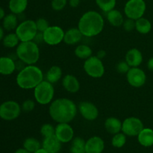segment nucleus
I'll use <instances>...</instances> for the list:
<instances>
[{
  "instance_id": "f257e3e1",
  "label": "nucleus",
  "mask_w": 153,
  "mask_h": 153,
  "mask_svg": "<svg viewBox=\"0 0 153 153\" xmlns=\"http://www.w3.org/2000/svg\"><path fill=\"white\" fill-rule=\"evenodd\" d=\"M78 106L68 98H59L53 100L49 107V114L52 120L57 123H70L77 115Z\"/></svg>"
},
{
  "instance_id": "f03ea898",
  "label": "nucleus",
  "mask_w": 153,
  "mask_h": 153,
  "mask_svg": "<svg viewBox=\"0 0 153 153\" xmlns=\"http://www.w3.org/2000/svg\"><path fill=\"white\" fill-rule=\"evenodd\" d=\"M105 27V19L99 12L88 10L82 15L78 22V28L82 35L94 37L101 34Z\"/></svg>"
},
{
  "instance_id": "7ed1b4c3",
  "label": "nucleus",
  "mask_w": 153,
  "mask_h": 153,
  "mask_svg": "<svg viewBox=\"0 0 153 153\" xmlns=\"http://www.w3.org/2000/svg\"><path fill=\"white\" fill-rule=\"evenodd\" d=\"M43 80V71L35 64L25 65L19 70L16 77V85L23 90L34 89Z\"/></svg>"
},
{
  "instance_id": "20e7f679",
  "label": "nucleus",
  "mask_w": 153,
  "mask_h": 153,
  "mask_svg": "<svg viewBox=\"0 0 153 153\" xmlns=\"http://www.w3.org/2000/svg\"><path fill=\"white\" fill-rule=\"evenodd\" d=\"M16 55L25 65L35 64L40 58V52L38 44L34 41L20 42L16 46Z\"/></svg>"
},
{
  "instance_id": "39448f33",
  "label": "nucleus",
  "mask_w": 153,
  "mask_h": 153,
  "mask_svg": "<svg viewBox=\"0 0 153 153\" xmlns=\"http://www.w3.org/2000/svg\"><path fill=\"white\" fill-rule=\"evenodd\" d=\"M55 88L53 84L43 80L34 89V97L36 102L41 105H47L53 101Z\"/></svg>"
},
{
  "instance_id": "423d86ee",
  "label": "nucleus",
  "mask_w": 153,
  "mask_h": 153,
  "mask_svg": "<svg viewBox=\"0 0 153 153\" xmlns=\"http://www.w3.org/2000/svg\"><path fill=\"white\" fill-rule=\"evenodd\" d=\"M15 33L20 42L32 41L38 33L35 21L33 19L22 20L16 27Z\"/></svg>"
},
{
  "instance_id": "0eeeda50",
  "label": "nucleus",
  "mask_w": 153,
  "mask_h": 153,
  "mask_svg": "<svg viewBox=\"0 0 153 153\" xmlns=\"http://www.w3.org/2000/svg\"><path fill=\"white\" fill-rule=\"evenodd\" d=\"M83 69L86 74L93 79H100L105 74V66L102 61L98 57L91 56L84 62Z\"/></svg>"
},
{
  "instance_id": "6e6552de",
  "label": "nucleus",
  "mask_w": 153,
  "mask_h": 153,
  "mask_svg": "<svg viewBox=\"0 0 153 153\" xmlns=\"http://www.w3.org/2000/svg\"><path fill=\"white\" fill-rule=\"evenodd\" d=\"M146 10L144 0H128L124 6V13L129 19L137 20L143 17Z\"/></svg>"
},
{
  "instance_id": "1a4fd4ad",
  "label": "nucleus",
  "mask_w": 153,
  "mask_h": 153,
  "mask_svg": "<svg viewBox=\"0 0 153 153\" xmlns=\"http://www.w3.org/2000/svg\"><path fill=\"white\" fill-rule=\"evenodd\" d=\"M21 112V105L14 100H7L0 105V118L3 120H14L19 117Z\"/></svg>"
},
{
  "instance_id": "9d476101",
  "label": "nucleus",
  "mask_w": 153,
  "mask_h": 153,
  "mask_svg": "<svg viewBox=\"0 0 153 153\" xmlns=\"http://www.w3.org/2000/svg\"><path fill=\"white\" fill-rule=\"evenodd\" d=\"M65 31L58 25H49L43 33V43L49 46H57L64 42Z\"/></svg>"
},
{
  "instance_id": "9b49d317",
  "label": "nucleus",
  "mask_w": 153,
  "mask_h": 153,
  "mask_svg": "<svg viewBox=\"0 0 153 153\" xmlns=\"http://www.w3.org/2000/svg\"><path fill=\"white\" fill-rule=\"evenodd\" d=\"M143 128L142 120L136 117H129L123 121L122 132L128 137H136Z\"/></svg>"
},
{
  "instance_id": "f8f14e48",
  "label": "nucleus",
  "mask_w": 153,
  "mask_h": 153,
  "mask_svg": "<svg viewBox=\"0 0 153 153\" xmlns=\"http://www.w3.org/2000/svg\"><path fill=\"white\" fill-rule=\"evenodd\" d=\"M126 80L128 85L133 88H141L146 84V75L139 67H131L126 73Z\"/></svg>"
},
{
  "instance_id": "ddd939ff",
  "label": "nucleus",
  "mask_w": 153,
  "mask_h": 153,
  "mask_svg": "<svg viewBox=\"0 0 153 153\" xmlns=\"http://www.w3.org/2000/svg\"><path fill=\"white\" fill-rule=\"evenodd\" d=\"M78 111L88 121H94L99 117V109L95 104L88 101L81 102L78 105Z\"/></svg>"
},
{
  "instance_id": "4468645a",
  "label": "nucleus",
  "mask_w": 153,
  "mask_h": 153,
  "mask_svg": "<svg viewBox=\"0 0 153 153\" xmlns=\"http://www.w3.org/2000/svg\"><path fill=\"white\" fill-rule=\"evenodd\" d=\"M55 135L62 143L71 142L74 138V130L73 127L67 123H58L55 126Z\"/></svg>"
},
{
  "instance_id": "2eb2a0df",
  "label": "nucleus",
  "mask_w": 153,
  "mask_h": 153,
  "mask_svg": "<svg viewBox=\"0 0 153 153\" xmlns=\"http://www.w3.org/2000/svg\"><path fill=\"white\" fill-rule=\"evenodd\" d=\"M104 140L99 136H93L90 137L85 143L86 153H102L104 151Z\"/></svg>"
},
{
  "instance_id": "dca6fc26",
  "label": "nucleus",
  "mask_w": 153,
  "mask_h": 153,
  "mask_svg": "<svg viewBox=\"0 0 153 153\" xmlns=\"http://www.w3.org/2000/svg\"><path fill=\"white\" fill-rule=\"evenodd\" d=\"M62 86L65 91L70 94H76L80 90L81 85L79 79L72 74H67L62 79Z\"/></svg>"
},
{
  "instance_id": "f3484780",
  "label": "nucleus",
  "mask_w": 153,
  "mask_h": 153,
  "mask_svg": "<svg viewBox=\"0 0 153 153\" xmlns=\"http://www.w3.org/2000/svg\"><path fill=\"white\" fill-rule=\"evenodd\" d=\"M143 54L137 48H132L126 52L125 61L130 67H139L143 63Z\"/></svg>"
},
{
  "instance_id": "a211bd4d",
  "label": "nucleus",
  "mask_w": 153,
  "mask_h": 153,
  "mask_svg": "<svg viewBox=\"0 0 153 153\" xmlns=\"http://www.w3.org/2000/svg\"><path fill=\"white\" fill-rule=\"evenodd\" d=\"M16 69V62L10 57H0V74L3 76H10L14 73Z\"/></svg>"
},
{
  "instance_id": "6ab92c4d",
  "label": "nucleus",
  "mask_w": 153,
  "mask_h": 153,
  "mask_svg": "<svg viewBox=\"0 0 153 153\" xmlns=\"http://www.w3.org/2000/svg\"><path fill=\"white\" fill-rule=\"evenodd\" d=\"M61 142L55 135L44 137L42 142V147L48 153H58L61 149Z\"/></svg>"
},
{
  "instance_id": "aec40b11",
  "label": "nucleus",
  "mask_w": 153,
  "mask_h": 153,
  "mask_svg": "<svg viewBox=\"0 0 153 153\" xmlns=\"http://www.w3.org/2000/svg\"><path fill=\"white\" fill-rule=\"evenodd\" d=\"M84 36L82 35V32L79 28H70L68 30L65 31L64 37V42L67 45H70V46H73V45H76L79 43V42L82 40V37Z\"/></svg>"
},
{
  "instance_id": "412c9836",
  "label": "nucleus",
  "mask_w": 153,
  "mask_h": 153,
  "mask_svg": "<svg viewBox=\"0 0 153 153\" xmlns=\"http://www.w3.org/2000/svg\"><path fill=\"white\" fill-rule=\"evenodd\" d=\"M122 123L120 120L115 117H110L105 120L104 126L106 131L111 134H117L122 131Z\"/></svg>"
},
{
  "instance_id": "4be33fe9",
  "label": "nucleus",
  "mask_w": 153,
  "mask_h": 153,
  "mask_svg": "<svg viewBox=\"0 0 153 153\" xmlns=\"http://www.w3.org/2000/svg\"><path fill=\"white\" fill-rule=\"evenodd\" d=\"M138 143L144 147H150L153 146V129L150 128H143L138 134Z\"/></svg>"
},
{
  "instance_id": "5701e85b",
  "label": "nucleus",
  "mask_w": 153,
  "mask_h": 153,
  "mask_svg": "<svg viewBox=\"0 0 153 153\" xmlns=\"http://www.w3.org/2000/svg\"><path fill=\"white\" fill-rule=\"evenodd\" d=\"M106 18L109 24L114 27L122 26L125 20L122 13L115 8L106 13Z\"/></svg>"
},
{
  "instance_id": "b1692460",
  "label": "nucleus",
  "mask_w": 153,
  "mask_h": 153,
  "mask_svg": "<svg viewBox=\"0 0 153 153\" xmlns=\"http://www.w3.org/2000/svg\"><path fill=\"white\" fill-rule=\"evenodd\" d=\"M28 4V0H10L8 8L10 12L16 15H20L26 10Z\"/></svg>"
},
{
  "instance_id": "393cba45",
  "label": "nucleus",
  "mask_w": 153,
  "mask_h": 153,
  "mask_svg": "<svg viewBox=\"0 0 153 153\" xmlns=\"http://www.w3.org/2000/svg\"><path fill=\"white\" fill-rule=\"evenodd\" d=\"M19 25V19L17 15L13 13L5 15L2 19V27L5 31H11L16 30V27Z\"/></svg>"
},
{
  "instance_id": "a878e982",
  "label": "nucleus",
  "mask_w": 153,
  "mask_h": 153,
  "mask_svg": "<svg viewBox=\"0 0 153 153\" xmlns=\"http://www.w3.org/2000/svg\"><path fill=\"white\" fill-rule=\"evenodd\" d=\"M63 72L59 66H52L48 70L46 74V80L52 84H55L59 82L62 78Z\"/></svg>"
},
{
  "instance_id": "bb28decb",
  "label": "nucleus",
  "mask_w": 153,
  "mask_h": 153,
  "mask_svg": "<svg viewBox=\"0 0 153 153\" xmlns=\"http://www.w3.org/2000/svg\"><path fill=\"white\" fill-rule=\"evenodd\" d=\"M135 30L141 34H147L152 30V23L149 19L143 16L135 20Z\"/></svg>"
},
{
  "instance_id": "cd10ccee",
  "label": "nucleus",
  "mask_w": 153,
  "mask_h": 153,
  "mask_svg": "<svg viewBox=\"0 0 153 153\" xmlns=\"http://www.w3.org/2000/svg\"><path fill=\"white\" fill-rule=\"evenodd\" d=\"M74 54L81 60H86L93 55V50L89 46L85 44L79 45L74 50Z\"/></svg>"
},
{
  "instance_id": "c85d7f7f",
  "label": "nucleus",
  "mask_w": 153,
  "mask_h": 153,
  "mask_svg": "<svg viewBox=\"0 0 153 153\" xmlns=\"http://www.w3.org/2000/svg\"><path fill=\"white\" fill-rule=\"evenodd\" d=\"M19 43H20V40L15 32L8 33L7 34L4 35L2 40L3 46L8 49L16 47L19 44Z\"/></svg>"
},
{
  "instance_id": "c756f323",
  "label": "nucleus",
  "mask_w": 153,
  "mask_h": 153,
  "mask_svg": "<svg viewBox=\"0 0 153 153\" xmlns=\"http://www.w3.org/2000/svg\"><path fill=\"white\" fill-rule=\"evenodd\" d=\"M85 143L86 141L80 137H76L72 140L70 146L71 153H84L85 152Z\"/></svg>"
},
{
  "instance_id": "7c9ffc66",
  "label": "nucleus",
  "mask_w": 153,
  "mask_h": 153,
  "mask_svg": "<svg viewBox=\"0 0 153 153\" xmlns=\"http://www.w3.org/2000/svg\"><path fill=\"white\" fill-rule=\"evenodd\" d=\"M42 147V144L37 139L34 137H28L23 142V148L31 153H34Z\"/></svg>"
},
{
  "instance_id": "2f4dec72",
  "label": "nucleus",
  "mask_w": 153,
  "mask_h": 153,
  "mask_svg": "<svg viewBox=\"0 0 153 153\" xmlns=\"http://www.w3.org/2000/svg\"><path fill=\"white\" fill-rule=\"evenodd\" d=\"M95 1L99 8L105 13L114 9L117 4V0H95Z\"/></svg>"
},
{
  "instance_id": "473e14b6",
  "label": "nucleus",
  "mask_w": 153,
  "mask_h": 153,
  "mask_svg": "<svg viewBox=\"0 0 153 153\" xmlns=\"http://www.w3.org/2000/svg\"><path fill=\"white\" fill-rule=\"evenodd\" d=\"M126 143V135L123 132H119L113 135L111 139V144L115 148H122Z\"/></svg>"
},
{
  "instance_id": "72a5a7b5",
  "label": "nucleus",
  "mask_w": 153,
  "mask_h": 153,
  "mask_svg": "<svg viewBox=\"0 0 153 153\" xmlns=\"http://www.w3.org/2000/svg\"><path fill=\"white\" fill-rule=\"evenodd\" d=\"M55 127H54L50 123H44L40 127V134L44 137H50V136L55 135Z\"/></svg>"
},
{
  "instance_id": "f704fd0d",
  "label": "nucleus",
  "mask_w": 153,
  "mask_h": 153,
  "mask_svg": "<svg viewBox=\"0 0 153 153\" xmlns=\"http://www.w3.org/2000/svg\"><path fill=\"white\" fill-rule=\"evenodd\" d=\"M35 22L38 32L43 33L49 26V22H48L47 19H46L45 18L43 17L38 18V19L35 21Z\"/></svg>"
},
{
  "instance_id": "c9c22d12",
  "label": "nucleus",
  "mask_w": 153,
  "mask_h": 153,
  "mask_svg": "<svg viewBox=\"0 0 153 153\" xmlns=\"http://www.w3.org/2000/svg\"><path fill=\"white\" fill-rule=\"evenodd\" d=\"M21 108H22V111L25 113H30L35 108V102L30 99L25 100L21 105Z\"/></svg>"
},
{
  "instance_id": "e433bc0d",
  "label": "nucleus",
  "mask_w": 153,
  "mask_h": 153,
  "mask_svg": "<svg viewBox=\"0 0 153 153\" xmlns=\"http://www.w3.org/2000/svg\"><path fill=\"white\" fill-rule=\"evenodd\" d=\"M67 3V0H52L51 7L55 11H61L66 7Z\"/></svg>"
},
{
  "instance_id": "4c0bfd02",
  "label": "nucleus",
  "mask_w": 153,
  "mask_h": 153,
  "mask_svg": "<svg viewBox=\"0 0 153 153\" xmlns=\"http://www.w3.org/2000/svg\"><path fill=\"white\" fill-rule=\"evenodd\" d=\"M130 66L128 65V63L126 61H120L116 66V70L118 73H121V74H126L128 73V70H130Z\"/></svg>"
},
{
  "instance_id": "58836bf2",
  "label": "nucleus",
  "mask_w": 153,
  "mask_h": 153,
  "mask_svg": "<svg viewBox=\"0 0 153 153\" xmlns=\"http://www.w3.org/2000/svg\"><path fill=\"white\" fill-rule=\"evenodd\" d=\"M123 27L125 31H132L133 30L135 29V20L129 19V18H127L126 19L124 20L123 24Z\"/></svg>"
},
{
  "instance_id": "ea45409f",
  "label": "nucleus",
  "mask_w": 153,
  "mask_h": 153,
  "mask_svg": "<svg viewBox=\"0 0 153 153\" xmlns=\"http://www.w3.org/2000/svg\"><path fill=\"white\" fill-rule=\"evenodd\" d=\"M80 1L81 0H69L68 3H69V5H70V7L74 8V7H77L79 5Z\"/></svg>"
},
{
  "instance_id": "a19ab883",
  "label": "nucleus",
  "mask_w": 153,
  "mask_h": 153,
  "mask_svg": "<svg viewBox=\"0 0 153 153\" xmlns=\"http://www.w3.org/2000/svg\"><path fill=\"white\" fill-rule=\"evenodd\" d=\"M96 56L98 57V58H100L101 60H102L103 58L106 56V52L105 50H102V49H101V50H99L98 52H97V55H96Z\"/></svg>"
},
{
  "instance_id": "79ce46f5",
  "label": "nucleus",
  "mask_w": 153,
  "mask_h": 153,
  "mask_svg": "<svg viewBox=\"0 0 153 153\" xmlns=\"http://www.w3.org/2000/svg\"><path fill=\"white\" fill-rule=\"evenodd\" d=\"M147 68L149 69V70L153 72V57L149 58V61H147Z\"/></svg>"
},
{
  "instance_id": "37998d69",
  "label": "nucleus",
  "mask_w": 153,
  "mask_h": 153,
  "mask_svg": "<svg viewBox=\"0 0 153 153\" xmlns=\"http://www.w3.org/2000/svg\"><path fill=\"white\" fill-rule=\"evenodd\" d=\"M4 16H5V11H4V8L0 6V20H2Z\"/></svg>"
},
{
  "instance_id": "c03bdc74",
  "label": "nucleus",
  "mask_w": 153,
  "mask_h": 153,
  "mask_svg": "<svg viewBox=\"0 0 153 153\" xmlns=\"http://www.w3.org/2000/svg\"><path fill=\"white\" fill-rule=\"evenodd\" d=\"M4 37V29L2 26H0V42L2 41Z\"/></svg>"
},
{
  "instance_id": "a18cd8bd",
  "label": "nucleus",
  "mask_w": 153,
  "mask_h": 153,
  "mask_svg": "<svg viewBox=\"0 0 153 153\" xmlns=\"http://www.w3.org/2000/svg\"><path fill=\"white\" fill-rule=\"evenodd\" d=\"M15 153H31L30 152H28V150H26L24 148H20V149H18L15 152Z\"/></svg>"
},
{
  "instance_id": "49530a36",
  "label": "nucleus",
  "mask_w": 153,
  "mask_h": 153,
  "mask_svg": "<svg viewBox=\"0 0 153 153\" xmlns=\"http://www.w3.org/2000/svg\"><path fill=\"white\" fill-rule=\"evenodd\" d=\"M34 153H48V152L47 151H46L45 149H43V147H40V149H37V150L35 151Z\"/></svg>"
},
{
  "instance_id": "de8ad7c7",
  "label": "nucleus",
  "mask_w": 153,
  "mask_h": 153,
  "mask_svg": "<svg viewBox=\"0 0 153 153\" xmlns=\"http://www.w3.org/2000/svg\"><path fill=\"white\" fill-rule=\"evenodd\" d=\"M84 153H86V152H84Z\"/></svg>"
}]
</instances>
